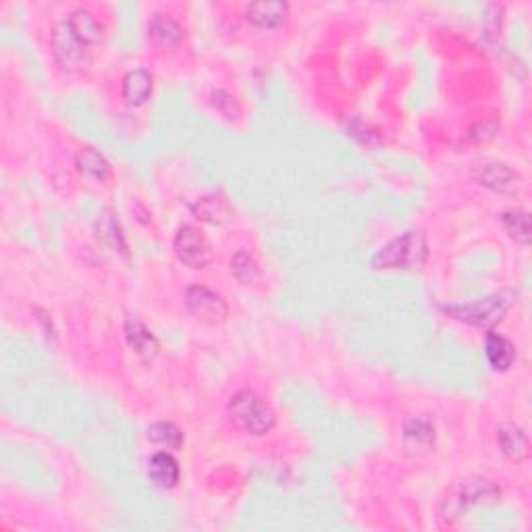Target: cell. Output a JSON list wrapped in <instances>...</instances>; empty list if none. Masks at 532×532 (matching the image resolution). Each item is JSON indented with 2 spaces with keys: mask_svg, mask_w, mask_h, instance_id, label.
<instances>
[{
  "mask_svg": "<svg viewBox=\"0 0 532 532\" xmlns=\"http://www.w3.org/2000/svg\"><path fill=\"white\" fill-rule=\"evenodd\" d=\"M428 261V242L422 231H405L402 236L385 244L370 266L377 270H414Z\"/></svg>",
  "mask_w": 532,
  "mask_h": 532,
  "instance_id": "cell-1",
  "label": "cell"
},
{
  "mask_svg": "<svg viewBox=\"0 0 532 532\" xmlns=\"http://www.w3.org/2000/svg\"><path fill=\"white\" fill-rule=\"evenodd\" d=\"M227 418L233 427L248 435H266L275 428L277 416L256 391L242 389L227 403Z\"/></svg>",
  "mask_w": 532,
  "mask_h": 532,
  "instance_id": "cell-2",
  "label": "cell"
},
{
  "mask_svg": "<svg viewBox=\"0 0 532 532\" xmlns=\"http://www.w3.org/2000/svg\"><path fill=\"white\" fill-rule=\"evenodd\" d=\"M511 302H514V291H502V294L486 295L483 300L460 303V306H445V312L466 325L491 328L503 320Z\"/></svg>",
  "mask_w": 532,
  "mask_h": 532,
  "instance_id": "cell-3",
  "label": "cell"
},
{
  "mask_svg": "<svg viewBox=\"0 0 532 532\" xmlns=\"http://www.w3.org/2000/svg\"><path fill=\"white\" fill-rule=\"evenodd\" d=\"M173 250L179 261L189 269H206L212 261V248L204 233L194 225H183L175 233Z\"/></svg>",
  "mask_w": 532,
  "mask_h": 532,
  "instance_id": "cell-4",
  "label": "cell"
},
{
  "mask_svg": "<svg viewBox=\"0 0 532 532\" xmlns=\"http://www.w3.org/2000/svg\"><path fill=\"white\" fill-rule=\"evenodd\" d=\"M502 497V489L497 485H493L486 478H468L460 486H455V491L447 497L445 510L449 514L458 516L461 511L472 508V505L480 503H493Z\"/></svg>",
  "mask_w": 532,
  "mask_h": 532,
  "instance_id": "cell-5",
  "label": "cell"
},
{
  "mask_svg": "<svg viewBox=\"0 0 532 532\" xmlns=\"http://www.w3.org/2000/svg\"><path fill=\"white\" fill-rule=\"evenodd\" d=\"M186 303L187 310L195 316V320L204 322V325H220L229 316V306L219 294L204 285H192L186 291Z\"/></svg>",
  "mask_w": 532,
  "mask_h": 532,
  "instance_id": "cell-6",
  "label": "cell"
},
{
  "mask_svg": "<svg viewBox=\"0 0 532 532\" xmlns=\"http://www.w3.org/2000/svg\"><path fill=\"white\" fill-rule=\"evenodd\" d=\"M54 59L65 69H79L87 61V46L78 40L69 21H59L53 28Z\"/></svg>",
  "mask_w": 532,
  "mask_h": 532,
  "instance_id": "cell-7",
  "label": "cell"
},
{
  "mask_svg": "<svg viewBox=\"0 0 532 532\" xmlns=\"http://www.w3.org/2000/svg\"><path fill=\"white\" fill-rule=\"evenodd\" d=\"M148 480L156 489L169 491L175 489L177 483H179L181 470H179V461L175 460L173 453L169 452H156L152 458L148 460Z\"/></svg>",
  "mask_w": 532,
  "mask_h": 532,
  "instance_id": "cell-8",
  "label": "cell"
},
{
  "mask_svg": "<svg viewBox=\"0 0 532 532\" xmlns=\"http://www.w3.org/2000/svg\"><path fill=\"white\" fill-rule=\"evenodd\" d=\"M289 15V4L283 0H256L245 9L250 23L262 29H277L285 23Z\"/></svg>",
  "mask_w": 532,
  "mask_h": 532,
  "instance_id": "cell-9",
  "label": "cell"
},
{
  "mask_svg": "<svg viewBox=\"0 0 532 532\" xmlns=\"http://www.w3.org/2000/svg\"><path fill=\"white\" fill-rule=\"evenodd\" d=\"M474 179H477L480 186L493 189V192H514L518 173L508 164L503 162H485L478 164L477 170H474Z\"/></svg>",
  "mask_w": 532,
  "mask_h": 532,
  "instance_id": "cell-10",
  "label": "cell"
},
{
  "mask_svg": "<svg viewBox=\"0 0 532 532\" xmlns=\"http://www.w3.org/2000/svg\"><path fill=\"white\" fill-rule=\"evenodd\" d=\"M125 337H128L131 350L144 360L154 358L158 350H161V341L156 339V335L152 333L142 320L136 319V316H129V319L125 320Z\"/></svg>",
  "mask_w": 532,
  "mask_h": 532,
  "instance_id": "cell-11",
  "label": "cell"
},
{
  "mask_svg": "<svg viewBox=\"0 0 532 532\" xmlns=\"http://www.w3.org/2000/svg\"><path fill=\"white\" fill-rule=\"evenodd\" d=\"M154 79L148 69H131L121 81V96L129 106H142L150 100Z\"/></svg>",
  "mask_w": 532,
  "mask_h": 532,
  "instance_id": "cell-12",
  "label": "cell"
},
{
  "mask_svg": "<svg viewBox=\"0 0 532 532\" xmlns=\"http://www.w3.org/2000/svg\"><path fill=\"white\" fill-rule=\"evenodd\" d=\"M485 356L493 370L505 372L511 369V364H514L516 345L511 344L508 337H503L502 333L489 331L485 337Z\"/></svg>",
  "mask_w": 532,
  "mask_h": 532,
  "instance_id": "cell-13",
  "label": "cell"
},
{
  "mask_svg": "<svg viewBox=\"0 0 532 532\" xmlns=\"http://www.w3.org/2000/svg\"><path fill=\"white\" fill-rule=\"evenodd\" d=\"M183 36H186V31H183L181 23L170 15L158 12V15L150 19L148 37L156 46H177V44L183 40Z\"/></svg>",
  "mask_w": 532,
  "mask_h": 532,
  "instance_id": "cell-14",
  "label": "cell"
},
{
  "mask_svg": "<svg viewBox=\"0 0 532 532\" xmlns=\"http://www.w3.org/2000/svg\"><path fill=\"white\" fill-rule=\"evenodd\" d=\"M497 443L502 452L514 461H524L530 453V443L527 433L516 424H503L497 428Z\"/></svg>",
  "mask_w": 532,
  "mask_h": 532,
  "instance_id": "cell-15",
  "label": "cell"
},
{
  "mask_svg": "<svg viewBox=\"0 0 532 532\" xmlns=\"http://www.w3.org/2000/svg\"><path fill=\"white\" fill-rule=\"evenodd\" d=\"M69 25H71L73 34L78 36V40L86 46H94V44H100L104 36L103 23L98 21V17L94 15L92 11L87 9H75L69 17Z\"/></svg>",
  "mask_w": 532,
  "mask_h": 532,
  "instance_id": "cell-16",
  "label": "cell"
},
{
  "mask_svg": "<svg viewBox=\"0 0 532 532\" xmlns=\"http://www.w3.org/2000/svg\"><path fill=\"white\" fill-rule=\"evenodd\" d=\"M403 443L411 452H428L435 445V427L424 418H410L403 422Z\"/></svg>",
  "mask_w": 532,
  "mask_h": 532,
  "instance_id": "cell-17",
  "label": "cell"
},
{
  "mask_svg": "<svg viewBox=\"0 0 532 532\" xmlns=\"http://www.w3.org/2000/svg\"><path fill=\"white\" fill-rule=\"evenodd\" d=\"M75 167L84 177L92 181H106L111 177V162L94 148H84L75 156Z\"/></svg>",
  "mask_w": 532,
  "mask_h": 532,
  "instance_id": "cell-18",
  "label": "cell"
},
{
  "mask_svg": "<svg viewBox=\"0 0 532 532\" xmlns=\"http://www.w3.org/2000/svg\"><path fill=\"white\" fill-rule=\"evenodd\" d=\"M192 212L195 214V219L206 220V223L212 225H220L223 220L229 219L231 208L227 204V200L219 198V195H206V198L195 202L192 206Z\"/></svg>",
  "mask_w": 532,
  "mask_h": 532,
  "instance_id": "cell-19",
  "label": "cell"
},
{
  "mask_svg": "<svg viewBox=\"0 0 532 532\" xmlns=\"http://www.w3.org/2000/svg\"><path fill=\"white\" fill-rule=\"evenodd\" d=\"M98 237L104 245H109L112 252L119 254H128V244H125L121 225H119L117 217L112 212H104L98 220Z\"/></svg>",
  "mask_w": 532,
  "mask_h": 532,
  "instance_id": "cell-20",
  "label": "cell"
},
{
  "mask_svg": "<svg viewBox=\"0 0 532 532\" xmlns=\"http://www.w3.org/2000/svg\"><path fill=\"white\" fill-rule=\"evenodd\" d=\"M231 275L237 278V283L245 285V287L256 285L261 281V269H258L256 258L248 250H237L231 258Z\"/></svg>",
  "mask_w": 532,
  "mask_h": 532,
  "instance_id": "cell-21",
  "label": "cell"
},
{
  "mask_svg": "<svg viewBox=\"0 0 532 532\" xmlns=\"http://www.w3.org/2000/svg\"><path fill=\"white\" fill-rule=\"evenodd\" d=\"M502 223L508 236L518 244H530V214L527 211H508L502 214Z\"/></svg>",
  "mask_w": 532,
  "mask_h": 532,
  "instance_id": "cell-22",
  "label": "cell"
},
{
  "mask_svg": "<svg viewBox=\"0 0 532 532\" xmlns=\"http://www.w3.org/2000/svg\"><path fill=\"white\" fill-rule=\"evenodd\" d=\"M148 439L156 445H162L167 449H181L183 445V433L175 427L173 422H154L148 427Z\"/></svg>",
  "mask_w": 532,
  "mask_h": 532,
  "instance_id": "cell-23",
  "label": "cell"
}]
</instances>
